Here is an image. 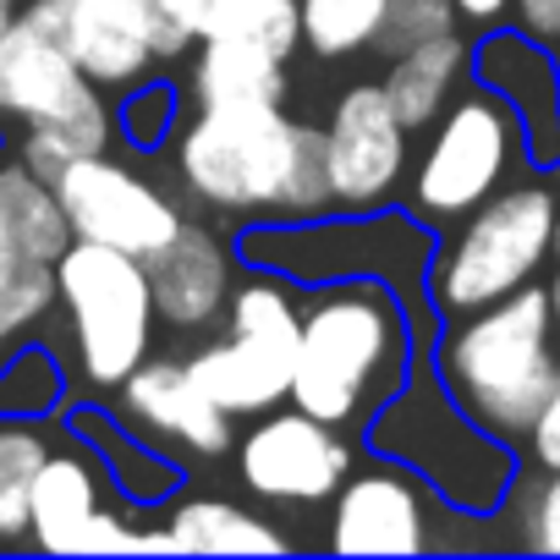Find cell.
Masks as SVG:
<instances>
[{"label":"cell","mask_w":560,"mask_h":560,"mask_svg":"<svg viewBox=\"0 0 560 560\" xmlns=\"http://www.w3.org/2000/svg\"><path fill=\"white\" fill-rule=\"evenodd\" d=\"M182 187L231 220H319L330 209L325 127L292 121L280 105L198 110L176 138Z\"/></svg>","instance_id":"obj_1"},{"label":"cell","mask_w":560,"mask_h":560,"mask_svg":"<svg viewBox=\"0 0 560 560\" xmlns=\"http://www.w3.org/2000/svg\"><path fill=\"white\" fill-rule=\"evenodd\" d=\"M412 374V325L385 280L341 275L303 298L287 401L330 429H369Z\"/></svg>","instance_id":"obj_2"},{"label":"cell","mask_w":560,"mask_h":560,"mask_svg":"<svg viewBox=\"0 0 560 560\" xmlns=\"http://www.w3.org/2000/svg\"><path fill=\"white\" fill-rule=\"evenodd\" d=\"M560 330L549 314V292L522 287L489 308L456 314L434 347V374L451 401L505 445H522L544 401L560 390Z\"/></svg>","instance_id":"obj_3"},{"label":"cell","mask_w":560,"mask_h":560,"mask_svg":"<svg viewBox=\"0 0 560 560\" xmlns=\"http://www.w3.org/2000/svg\"><path fill=\"white\" fill-rule=\"evenodd\" d=\"M369 440L380 456L407 462L462 516H494L500 500L511 494V483L522 478L516 451L505 440H494L489 429H478L451 401V390L440 385L434 369L407 374V385L374 412Z\"/></svg>","instance_id":"obj_4"},{"label":"cell","mask_w":560,"mask_h":560,"mask_svg":"<svg viewBox=\"0 0 560 560\" xmlns=\"http://www.w3.org/2000/svg\"><path fill=\"white\" fill-rule=\"evenodd\" d=\"M555 203L560 192L549 182H505L462 214L451 242L429 258V308L456 319L533 287L555 258Z\"/></svg>","instance_id":"obj_5"},{"label":"cell","mask_w":560,"mask_h":560,"mask_svg":"<svg viewBox=\"0 0 560 560\" xmlns=\"http://www.w3.org/2000/svg\"><path fill=\"white\" fill-rule=\"evenodd\" d=\"M56 303L67 314L78 380L89 390H116L149 358L160 314L143 258L72 236V247L56 258Z\"/></svg>","instance_id":"obj_6"},{"label":"cell","mask_w":560,"mask_h":560,"mask_svg":"<svg viewBox=\"0 0 560 560\" xmlns=\"http://www.w3.org/2000/svg\"><path fill=\"white\" fill-rule=\"evenodd\" d=\"M522 165H527V138L516 110L494 89L472 83L434 116L429 143L407 171V214L429 231L456 225L505 182H516Z\"/></svg>","instance_id":"obj_7"},{"label":"cell","mask_w":560,"mask_h":560,"mask_svg":"<svg viewBox=\"0 0 560 560\" xmlns=\"http://www.w3.org/2000/svg\"><path fill=\"white\" fill-rule=\"evenodd\" d=\"M303 330V298L269 275H253L231 287L225 303V341H209L187 358L192 385L225 412V418H258L287 401L292 390V358Z\"/></svg>","instance_id":"obj_8"},{"label":"cell","mask_w":560,"mask_h":560,"mask_svg":"<svg viewBox=\"0 0 560 560\" xmlns=\"http://www.w3.org/2000/svg\"><path fill=\"white\" fill-rule=\"evenodd\" d=\"M456 516L462 511L445 505L407 462L374 451V462H352V472L330 494L325 549H336V555H429V549L451 544L445 522H456Z\"/></svg>","instance_id":"obj_9"},{"label":"cell","mask_w":560,"mask_h":560,"mask_svg":"<svg viewBox=\"0 0 560 560\" xmlns=\"http://www.w3.org/2000/svg\"><path fill=\"white\" fill-rule=\"evenodd\" d=\"M110 489H116V478L94 445L50 451V462L39 467V483H34V505H28V544L45 555H138V549H149V527H138V516L110 505Z\"/></svg>","instance_id":"obj_10"},{"label":"cell","mask_w":560,"mask_h":560,"mask_svg":"<svg viewBox=\"0 0 560 560\" xmlns=\"http://www.w3.org/2000/svg\"><path fill=\"white\" fill-rule=\"evenodd\" d=\"M352 462H358L352 440L303 407L258 412L236 445V472L247 494H258L264 505H292V511L325 505L352 472Z\"/></svg>","instance_id":"obj_11"},{"label":"cell","mask_w":560,"mask_h":560,"mask_svg":"<svg viewBox=\"0 0 560 560\" xmlns=\"http://www.w3.org/2000/svg\"><path fill=\"white\" fill-rule=\"evenodd\" d=\"M56 198H61V209H67L72 236L121 247V253H132V258L160 253V247L182 231V220H187L165 187H154L138 165L116 160L110 149L72 160V165L56 176Z\"/></svg>","instance_id":"obj_12"},{"label":"cell","mask_w":560,"mask_h":560,"mask_svg":"<svg viewBox=\"0 0 560 560\" xmlns=\"http://www.w3.org/2000/svg\"><path fill=\"white\" fill-rule=\"evenodd\" d=\"M407 127L385 94V83H352L325 127V176H330V209L341 214H374L396 198L407 182Z\"/></svg>","instance_id":"obj_13"},{"label":"cell","mask_w":560,"mask_h":560,"mask_svg":"<svg viewBox=\"0 0 560 560\" xmlns=\"http://www.w3.org/2000/svg\"><path fill=\"white\" fill-rule=\"evenodd\" d=\"M23 12L100 89H138L160 61L149 0H28Z\"/></svg>","instance_id":"obj_14"},{"label":"cell","mask_w":560,"mask_h":560,"mask_svg":"<svg viewBox=\"0 0 560 560\" xmlns=\"http://www.w3.org/2000/svg\"><path fill=\"white\" fill-rule=\"evenodd\" d=\"M116 418L165 451H192V456H225L231 451V418L192 385L187 363H138L116 385Z\"/></svg>","instance_id":"obj_15"},{"label":"cell","mask_w":560,"mask_h":560,"mask_svg":"<svg viewBox=\"0 0 560 560\" xmlns=\"http://www.w3.org/2000/svg\"><path fill=\"white\" fill-rule=\"evenodd\" d=\"M472 83L494 89L527 138V165L555 171L560 165V56L522 28L483 34L472 45Z\"/></svg>","instance_id":"obj_16"},{"label":"cell","mask_w":560,"mask_h":560,"mask_svg":"<svg viewBox=\"0 0 560 560\" xmlns=\"http://www.w3.org/2000/svg\"><path fill=\"white\" fill-rule=\"evenodd\" d=\"M149 287H154V314L171 330H209L225 319L231 303V247L209 231L182 220V231L143 258Z\"/></svg>","instance_id":"obj_17"},{"label":"cell","mask_w":560,"mask_h":560,"mask_svg":"<svg viewBox=\"0 0 560 560\" xmlns=\"http://www.w3.org/2000/svg\"><path fill=\"white\" fill-rule=\"evenodd\" d=\"M94 83L72 67V56L28 18L18 12L12 28L0 34V121H23L39 127L78 105Z\"/></svg>","instance_id":"obj_18"},{"label":"cell","mask_w":560,"mask_h":560,"mask_svg":"<svg viewBox=\"0 0 560 560\" xmlns=\"http://www.w3.org/2000/svg\"><path fill=\"white\" fill-rule=\"evenodd\" d=\"M154 555H287L292 538L264 511H247L220 494H187L160 511V527H149Z\"/></svg>","instance_id":"obj_19"},{"label":"cell","mask_w":560,"mask_h":560,"mask_svg":"<svg viewBox=\"0 0 560 560\" xmlns=\"http://www.w3.org/2000/svg\"><path fill=\"white\" fill-rule=\"evenodd\" d=\"M467 78H472V45L456 28H445V34H429V39L407 45L401 56H390L385 94L407 132H429L434 116L467 89Z\"/></svg>","instance_id":"obj_20"},{"label":"cell","mask_w":560,"mask_h":560,"mask_svg":"<svg viewBox=\"0 0 560 560\" xmlns=\"http://www.w3.org/2000/svg\"><path fill=\"white\" fill-rule=\"evenodd\" d=\"M292 89L287 61L253 39H198L192 56V100L198 110L220 105H280Z\"/></svg>","instance_id":"obj_21"},{"label":"cell","mask_w":560,"mask_h":560,"mask_svg":"<svg viewBox=\"0 0 560 560\" xmlns=\"http://www.w3.org/2000/svg\"><path fill=\"white\" fill-rule=\"evenodd\" d=\"M50 451V423L34 412H0V549H28V505Z\"/></svg>","instance_id":"obj_22"},{"label":"cell","mask_w":560,"mask_h":560,"mask_svg":"<svg viewBox=\"0 0 560 560\" xmlns=\"http://www.w3.org/2000/svg\"><path fill=\"white\" fill-rule=\"evenodd\" d=\"M0 225L12 231L23 258H39V264H56L72 247V225L56 198V182H45L23 160L0 165Z\"/></svg>","instance_id":"obj_23"},{"label":"cell","mask_w":560,"mask_h":560,"mask_svg":"<svg viewBox=\"0 0 560 560\" xmlns=\"http://www.w3.org/2000/svg\"><path fill=\"white\" fill-rule=\"evenodd\" d=\"M110 138H116V110H110L105 89L94 83V89H89L78 105H67L61 116L28 127V138H23V165L39 171L45 182H56L72 160H83V154H105Z\"/></svg>","instance_id":"obj_24"},{"label":"cell","mask_w":560,"mask_h":560,"mask_svg":"<svg viewBox=\"0 0 560 560\" xmlns=\"http://www.w3.org/2000/svg\"><path fill=\"white\" fill-rule=\"evenodd\" d=\"M72 429H78L83 445L100 451V462L110 467V478H116L121 494H132V500H165V494H171V483H176L171 456H154L149 440H138L121 418L110 423V418H100V412H78Z\"/></svg>","instance_id":"obj_25"},{"label":"cell","mask_w":560,"mask_h":560,"mask_svg":"<svg viewBox=\"0 0 560 560\" xmlns=\"http://www.w3.org/2000/svg\"><path fill=\"white\" fill-rule=\"evenodd\" d=\"M385 12H390V0H298L303 45L319 61H347L358 50H374Z\"/></svg>","instance_id":"obj_26"},{"label":"cell","mask_w":560,"mask_h":560,"mask_svg":"<svg viewBox=\"0 0 560 560\" xmlns=\"http://www.w3.org/2000/svg\"><path fill=\"white\" fill-rule=\"evenodd\" d=\"M494 516L505 522V538H511L516 549L560 555V472L516 478Z\"/></svg>","instance_id":"obj_27"},{"label":"cell","mask_w":560,"mask_h":560,"mask_svg":"<svg viewBox=\"0 0 560 560\" xmlns=\"http://www.w3.org/2000/svg\"><path fill=\"white\" fill-rule=\"evenodd\" d=\"M116 132L138 149H160L176 132V94L165 83H138L127 89V105L116 116Z\"/></svg>","instance_id":"obj_28"},{"label":"cell","mask_w":560,"mask_h":560,"mask_svg":"<svg viewBox=\"0 0 560 560\" xmlns=\"http://www.w3.org/2000/svg\"><path fill=\"white\" fill-rule=\"evenodd\" d=\"M445 28H456V7H451V0H390L374 50L401 56L407 45H418L429 34H445Z\"/></svg>","instance_id":"obj_29"},{"label":"cell","mask_w":560,"mask_h":560,"mask_svg":"<svg viewBox=\"0 0 560 560\" xmlns=\"http://www.w3.org/2000/svg\"><path fill=\"white\" fill-rule=\"evenodd\" d=\"M522 451L538 472H560V390L544 401V412L533 418V429L522 434Z\"/></svg>","instance_id":"obj_30"},{"label":"cell","mask_w":560,"mask_h":560,"mask_svg":"<svg viewBox=\"0 0 560 560\" xmlns=\"http://www.w3.org/2000/svg\"><path fill=\"white\" fill-rule=\"evenodd\" d=\"M511 18L527 39L560 50V0H511Z\"/></svg>","instance_id":"obj_31"},{"label":"cell","mask_w":560,"mask_h":560,"mask_svg":"<svg viewBox=\"0 0 560 560\" xmlns=\"http://www.w3.org/2000/svg\"><path fill=\"white\" fill-rule=\"evenodd\" d=\"M456 7V23H472V28H494L505 12H511V0H451Z\"/></svg>","instance_id":"obj_32"},{"label":"cell","mask_w":560,"mask_h":560,"mask_svg":"<svg viewBox=\"0 0 560 560\" xmlns=\"http://www.w3.org/2000/svg\"><path fill=\"white\" fill-rule=\"evenodd\" d=\"M544 292H549V314H555V330H560V258H555V269L544 280Z\"/></svg>","instance_id":"obj_33"},{"label":"cell","mask_w":560,"mask_h":560,"mask_svg":"<svg viewBox=\"0 0 560 560\" xmlns=\"http://www.w3.org/2000/svg\"><path fill=\"white\" fill-rule=\"evenodd\" d=\"M12 347H18V336L7 325V308H0V374H7V363H12Z\"/></svg>","instance_id":"obj_34"},{"label":"cell","mask_w":560,"mask_h":560,"mask_svg":"<svg viewBox=\"0 0 560 560\" xmlns=\"http://www.w3.org/2000/svg\"><path fill=\"white\" fill-rule=\"evenodd\" d=\"M23 7H28V0H0V34H7V28H12V18H18Z\"/></svg>","instance_id":"obj_35"},{"label":"cell","mask_w":560,"mask_h":560,"mask_svg":"<svg viewBox=\"0 0 560 560\" xmlns=\"http://www.w3.org/2000/svg\"><path fill=\"white\" fill-rule=\"evenodd\" d=\"M555 258H560V203H555Z\"/></svg>","instance_id":"obj_36"}]
</instances>
